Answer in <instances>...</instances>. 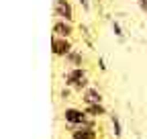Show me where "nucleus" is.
Instances as JSON below:
<instances>
[{
  "label": "nucleus",
  "mask_w": 147,
  "mask_h": 139,
  "mask_svg": "<svg viewBox=\"0 0 147 139\" xmlns=\"http://www.w3.org/2000/svg\"><path fill=\"white\" fill-rule=\"evenodd\" d=\"M63 84L74 88L76 92H84L88 86H90V78H88V70L82 67H67V72L63 74Z\"/></svg>",
  "instance_id": "f257e3e1"
},
{
  "label": "nucleus",
  "mask_w": 147,
  "mask_h": 139,
  "mask_svg": "<svg viewBox=\"0 0 147 139\" xmlns=\"http://www.w3.org/2000/svg\"><path fill=\"white\" fill-rule=\"evenodd\" d=\"M49 49H51V55L57 57V59H65L74 47V41L67 37H57V35H51V41H49Z\"/></svg>",
  "instance_id": "f03ea898"
},
{
  "label": "nucleus",
  "mask_w": 147,
  "mask_h": 139,
  "mask_svg": "<svg viewBox=\"0 0 147 139\" xmlns=\"http://www.w3.org/2000/svg\"><path fill=\"white\" fill-rule=\"evenodd\" d=\"M53 16L55 19H63V21L74 23L76 12H74V6H71L69 0H55L53 2Z\"/></svg>",
  "instance_id": "7ed1b4c3"
},
{
  "label": "nucleus",
  "mask_w": 147,
  "mask_h": 139,
  "mask_svg": "<svg viewBox=\"0 0 147 139\" xmlns=\"http://www.w3.org/2000/svg\"><path fill=\"white\" fill-rule=\"evenodd\" d=\"M74 33H76V27H74V23H69V21L55 19L53 25H51V35H57V37H67V39H71Z\"/></svg>",
  "instance_id": "20e7f679"
},
{
  "label": "nucleus",
  "mask_w": 147,
  "mask_h": 139,
  "mask_svg": "<svg viewBox=\"0 0 147 139\" xmlns=\"http://www.w3.org/2000/svg\"><path fill=\"white\" fill-rule=\"evenodd\" d=\"M84 119H86V111L84 109H78V107H65L63 109V121H65L69 127L82 125Z\"/></svg>",
  "instance_id": "39448f33"
},
{
  "label": "nucleus",
  "mask_w": 147,
  "mask_h": 139,
  "mask_svg": "<svg viewBox=\"0 0 147 139\" xmlns=\"http://www.w3.org/2000/svg\"><path fill=\"white\" fill-rule=\"evenodd\" d=\"M69 137L71 139H96L98 131L86 125H76V127H69Z\"/></svg>",
  "instance_id": "423d86ee"
},
{
  "label": "nucleus",
  "mask_w": 147,
  "mask_h": 139,
  "mask_svg": "<svg viewBox=\"0 0 147 139\" xmlns=\"http://www.w3.org/2000/svg\"><path fill=\"white\" fill-rule=\"evenodd\" d=\"M82 102H84V107H88V104H100L102 102V92L98 88H94V86H88L82 92Z\"/></svg>",
  "instance_id": "0eeeda50"
},
{
  "label": "nucleus",
  "mask_w": 147,
  "mask_h": 139,
  "mask_svg": "<svg viewBox=\"0 0 147 139\" xmlns=\"http://www.w3.org/2000/svg\"><path fill=\"white\" fill-rule=\"evenodd\" d=\"M67 67H82L84 65V53L82 49H71V53L63 59Z\"/></svg>",
  "instance_id": "6e6552de"
},
{
  "label": "nucleus",
  "mask_w": 147,
  "mask_h": 139,
  "mask_svg": "<svg viewBox=\"0 0 147 139\" xmlns=\"http://www.w3.org/2000/svg\"><path fill=\"white\" fill-rule=\"evenodd\" d=\"M84 111H86V115L94 117V119H100V117L108 115V113H106V107H104L102 102H100V104H88V107H84Z\"/></svg>",
  "instance_id": "1a4fd4ad"
},
{
  "label": "nucleus",
  "mask_w": 147,
  "mask_h": 139,
  "mask_svg": "<svg viewBox=\"0 0 147 139\" xmlns=\"http://www.w3.org/2000/svg\"><path fill=\"white\" fill-rule=\"evenodd\" d=\"M110 127H113V135L119 139L121 135H123V125H121V119H119V115H110Z\"/></svg>",
  "instance_id": "9d476101"
},
{
  "label": "nucleus",
  "mask_w": 147,
  "mask_h": 139,
  "mask_svg": "<svg viewBox=\"0 0 147 139\" xmlns=\"http://www.w3.org/2000/svg\"><path fill=\"white\" fill-rule=\"evenodd\" d=\"M110 27H113V33L117 35L119 39H125V33H123V27H121L119 21H113V23H110Z\"/></svg>",
  "instance_id": "9b49d317"
},
{
  "label": "nucleus",
  "mask_w": 147,
  "mask_h": 139,
  "mask_svg": "<svg viewBox=\"0 0 147 139\" xmlns=\"http://www.w3.org/2000/svg\"><path fill=\"white\" fill-rule=\"evenodd\" d=\"M71 90H74V88L65 86V88H63V90L59 92V98H61V100H69V96H71Z\"/></svg>",
  "instance_id": "f8f14e48"
},
{
  "label": "nucleus",
  "mask_w": 147,
  "mask_h": 139,
  "mask_svg": "<svg viewBox=\"0 0 147 139\" xmlns=\"http://www.w3.org/2000/svg\"><path fill=\"white\" fill-rule=\"evenodd\" d=\"M78 4L82 6L84 12H90V0H78Z\"/></svg>",
  "instance_id": "ddd939ff"
},
{
  "label": "nucleus",
  "mask_w": 147,
  "mask_h": 139,
  "mask_svg": "<svg viewBox=\"0 0 147 139\" xmlns=\"http://www.w3.org/2000/svg\"><path fill=\"white\" fill-rule=\"evenodd\" d=\"M137 6L143 14H147V0H137Z\"/></svg>",
  "instance_id": "4468645a"
},
{
  "label": "nucleus",
  "mask_w": 147,
  "mask_h": 139,
  "mask_svg": "<svg viewBox=\"0 0 147 139\" xmlns=\"http://www.w3.org/2000/svg\"><path fill=\"white\" fill-rule=\"evenodd\" d=\"M98 67H100V72H106V63L102 57H98Z\"/></svg>",
  "instance_id": "2eb2a0df"
},
{
  "label": "nucleus",
  "mask_w": 147,
  "mask_h": 139,
  "mask_svg": "<svg viewBox=\"0 0 147 139\" xmlns=\"http://www.w3.org/2000/svg\"><path fill=\"white\" fill-rule=\"evenodd\" d=\"M137 139H141V135H137Z\"/></svg>",
  "instance_id": "dca6fc26"
},
{
  "label": "nucleus",
  "mask_w": 147,
  "mask_h": 139,
  "mask_svg": "<svg viewBox=\"0 0 147 139\" xmlns=\"http://www.w3.org/2000/svg\"><path fill=\"white\" fill-rule=\"evenodd\" d=\"M53 2H55V0H53Z\"/></svg>",
  "instance_id": "f3484780"
}]
</instances>
